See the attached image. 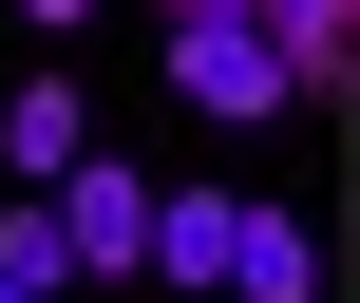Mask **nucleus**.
Returning <instances> with one entry per match:
<instances>
[{"label":"nucleus","instance_id":"f257e3e1","mask_svg":"<svg viewBox=\"0 0 360 303\" xmlns=\"http://www.w3.org/2000/svg\"><path fill=\"white\" fill-rule=\"evenodd\" d=\"M38 209H57V266H76V285H133V266H152V171H133V152H76Z\"/></svg>","mask_w":360,"mask_h":303},{"label":"nucleus","instance_id":"0eeeda50","mask_svg":"<svg viewBox=\"0 0 360 303\" xmlns=\"http://www.w3.org/2000/svg\"><path fill=\"white\" fill-rule=\"evenodd\" d=\"M171 19H266V0H152V38H171Z\"/></svg>","mask_w":360,"mask_h":303},{"label":"nucleus","instance_id":"423d86ee","mask_svg":"<svg viewBox=\"0 0 360 303\" xmlns=\"http://www.w3.org/2000/svg\"><path fill=\"white\" fill-rule=\"evenodd\" d=\"M19 19H38V38H95V19H114V0H19Z\"/></svg>","mask_w":360,"mask_h":303},{"label":"nucleus","instance_id":"f03ea898","mask_svg":"<svg viewBox=\"0 0 360 303\" xmlns=\"http://www.w3.org/2000/svg\"><path fill=\"white\" fill-rule=\"evenodd\" d=\"M171 95H190V114H228V133H266V114H285L266 19H171Z\"/></svg>","mask_w":360,"mask_h":303},{"label":"nucleus","instance_id":"20e7f679","mask_svg":"<svg viewBox=\"0 0 360 303\" xmlns=\"http://www.w3.org/2000/svg\"><path fill=\"white\" fill-rule=\"evenodd\" d=\"M228 303H323V228L247 190V209H228Z\"/></svg>","mask_w":360,"mask_h":303},{"label":"nucleus","instance_id":"39448f33","mask_svg":"<svg viewBox=\"0 0 360 303\" xmlns=\"http://www.w3.org/2000/svg\"><path fill=\"white\" fill-rule=\"evenodd\" d=\"M228 209H247V190H152V266H133V285H190V303H228Z\"/></svg>","mask_w":360,"mask_h":303},{"label":"nucleus","instance_id":"7ed1b4c3","mask_svg":"<svg viewBox=\"0 0 360 303\" xmlns=\"http://www.w3.org/2000/svg\"><path fill=\"white\" fill-rule=\"evenodd\" d=\"M76 152H95V95H76V76H19V95H0V190H57Z\"/></svg>","mask_w":360,"mask_h":303}]
</instances>
